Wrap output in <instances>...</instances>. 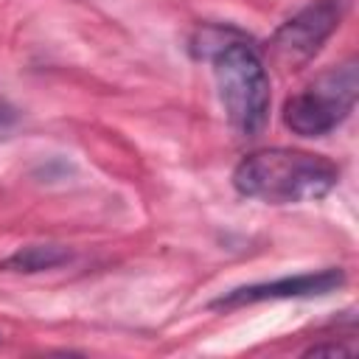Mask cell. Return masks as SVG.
<instances>
[{"label":"cell","mask_w":359,"mask_h":359,"mask_svg":"<svg viewBox=\"0 0 359 359\" xmlns=\"http://www.w3.org/2000/svg\"><path fill=\"white\" fill-rule=\"evenodd\" d=\"M194 53L210 62L219 101L230 126L241 137H258L269 121V73L255 45L227 28H205L194 39Z\"/></svg>","instance_id":"1"},{"label":"cell","mask_w":359,"mask_h":359,"mask_svg":"<svg viewBox=\"0 0 359 359\" xmlns=\"http://www.w3.org/2000/svg\"><path fill=\"white\" fill-rule=\"evenodd\" d=\"M339 182V165L303 149H258L233 168V188L264 205H300L328 196Z\"/></svg>","instance_id":"2"},{"label":"cell","mask_w":359,"mask_h":359,"mask_svg":"<svg viewBox=\"0 0 359 359\" xmlns=\"http://www.w3.org/2000/svg\"><path fill=\"white\" fill-rule=\"evenodd\" d=\"M359 95V65L345 59L320 76H314L300 93L286 98L283 123L300 137H323L334 132L356 107Z\"/></svg>","instance_id":"3"},{"label":"cell","mask_w":359,"mask_h":359,"mask_svg":"<svg viewBox=\"0 0 359 359\" xmlns=\"http://www.w3.org/2000/svg\"><path fill=\"white\" fill-rule=\"evenodd\" d=\"M345 14V0H314L289 17L269 39V56L283 70H300L309 65L325 39L337 31Z\"/></svg>","instance_id":"4"},{"label":"cell","mask_w":359,"mask_h":359,"mask_svg":"<svg viewBox=\"0 0 359 359\" xmlns=\"http://www.w3.org/2000/svg\"><path fill=\"white\" fill-rule=\"evenodd\" d=\"M345 283V269L325 266L317 272H300V275H283L264 283H247L236 286L224 294H219L210 309H241L264 300H297V297H320L328 292H337Z\"/></svg>","instance_id":"5"},{"label":"cell","mask_w":359,"mask_h":359,"mask_svg":"<svg viewBox=\"0 0 359 359\" xmlns=\"http://www.w3.org/2000/svg\"><path fill=\"white\" fill-rule=\"evenodd\" d=\"M73 258V252L65 244H25L20 250H14L8 258L0 261V269L6 272H45V269H56L62 264H67Z\"/></svg>","instance_id":"6"},{"label":"cell","mask_w":359,"mask_h":359,"mask_svg":"<svg viewBox=\"0 0 359 359\" xmlns=\"http://www.w3.org/2000/svg\"><path fill=\"white\" fill-rule=\"evenodd\" d=\"M317 356V353H353V348L351 345H311V348H306V356Z\"/></svg>","instance_id":"7"},{"label":"cell","mask_w":359,"mask_h":359,"mask_svg":"<svg viewBox=\"0 0 359 359\" xmlns=\"http://www.w3.org/2000/svg\"><path fill=\"white\" fill-rule=\"evenodd\" d=\"M14 118H17V109H14L8 101H3V98H0V129L11 126V123H14Z\"/></svg>","instance_id":"8"}]
</instances>
